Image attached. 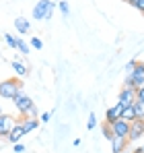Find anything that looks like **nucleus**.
Returning <instances> with one entry per match:
<instances>
[{"label":"nucleus","instance_id":"f257e3e1","mask_svg":"<svg viewBox=\"0 0 144 153\" xmlns=\"http://www.w3.org/2000/svg\"><path fill=\"white\" fill-rule=\"evenodd\" d=\"M19 91H23L21 79H6V81H0V97H2V100H10V102H12Z\"/></svg>","mask_w":144,"mask_h":153},{"label":"nucleus","instance_id":"f03ea898","mask_svg":"<svg viewBox=\"0 0 144 153\" xmlns=\"http://www.w3.org/2000/svg\"><path fill=\"white\" fill-rule=\"evenodd\" d=\"M54 8H56V4H54L51 0H39V2L33 6V19H37V21H48V19H51Z\"/></svg>","mask_w":144,"mask_h":153},{"label":"nucleus","instance_id":"7ed1b4c3","mask_svg":"<svg viewBox=\"0 0 144 153\" xmlns=\"http://www.w3.org/2000/svg\"><path fill=\"white\" fill-rule=\"evenodd\" d=\"M123 85H132L134 89H140L144 85V62H136V68H134L132 76H128Z\"/></svg>","mask_w":144,"mask_h":153},{"label":"nucleus","instance_id":"20e7f679","mask_svg":"<svg viewBox=\"0 0 144 153\" xmlns=\"http://www.w3.org/2000/svg\"><path fill=\"white\" fill-rule=\"evenodd\" d=\"M12 103H15V108L19 110V114H21V116L25 118V114H27V110H29V108L33 105V100H31L29 95H25L23 91H19V93H17V97L12 100Z\"/></svg>","mask_w":144,"mask_h":153},{"label":"nucleus","instance_id":"39448f33","mask_svg":"<svg viewBox=\"0 0 144 153\" xmlns=\"http://www.w3.org/2000/svg\"><path fill=\"white\" fill-rule=\"evenodd\" d=\"M140 137H144V120L136 118L130 122V130H128V143L130 141H138Z\"/></svg>","mask_w":144,"mask_h":153},{"label":"nucleus","instance_id":"423d86ee","mask_svg":"<svg viewBox=\"0 0 144 153\" xmlns=\"http://www.w3.org/2000/svg\"><path fill=\"white\" fill-rule=\"evenodd\" d=\"M15 124H17V118H15V116H10V114H0V137L6 139Z\"/></svg>","mask_w":144,"mask_h":153},{"label":"nucleus","instance_id":"0eeeda50","mask_svg":"<svg viewBox=\"0 0 144 153\" xmlns=\"http://www.w3.org/2000/svg\"><path fill=\"white\" fill-rule=\"evenodd\" d=\"M118 102L121 105H132V103L136 102V89L132 85H123V89L120 91V100Z\"/></svg>","mask_w":144,"mask_h":153},{"label":"nucleus","instance_id":"6e6552de","mask_svg":"<svg viewBox=\"0 0 144 153\" xmlns=\"http://www.w3.org/2000/svg\"><path fill=\"white\" fill-rule=\"evenodd\" d=\"M123 108H126V105H121L120 102L113 103L111 108H107V112H105V122H107V124H113L115 120H120V118H121V112H123Z\"/></svg>","mask_w":144,"mask_h":153},{"label":"nucleus","instance_id":"1a4fd4ad","mask_svg":"<svg viewBox=\"0 0 144 153\" xmlns=\"http://www.w3.org/2000/svg\"><path fill=\"white\" fill-rule=\"evenodd\" d=\"M111 126V132L115 134V137H126L128 139V130H130V122H126V120H115L113 124H109Z\"/></svg>","mask_w":144,"mask_h":153},{"label":"nucleus","instance_id":"9d476101","mask_svg":"<svg viewBox=\"0 0 144 153\" xmlns=\"http://www.w3.org/2000/svg\"><path fill=\"white\" fill-rule=\"evenodd\" d=\"M109 143H111V151L113 153H121V151L128 149V139H126V137H115V134H113V139H111Z\"/></svg>","mask_w":144,"mask_h":153},{"label":"nucleus","instance_id":"9b49d317","mask_svg":"<svg viewBox=\"0 0 144 153\" xmlns=\"http://www.w3.org/2000/svg\"><path fill=\"white\" fill-rule=\"evenodd\" d=\"M23 137H25V130H23V126H21V122H17V124L12 126V130L8 132V137H6V139H8V141L15 145V143H19Z\"/></svg>","mask_w":144,"mask_h":153},{"label":"nucleus","instance_id":"f8f14e48","mask_svg":"<svg viewBox=\"0 0 144 153\" xmlns=\"http://www.w3.org/2000/svg\"><path fill=\"white\" fill-rule=\"evenodd\" d=\"M15 29H17L21 35H27V33L31 31V23H29L25 17H19V19H15Z\"/></svg>","mask_w":144,"mask_h":153},{"label":"nucleus","instance_id":"ddd939ff","mask_svg":"<svg viewBox=\"0 0 144 153\" xmlns=\"http://www.w3.org/2000/svg\"><path fill=\"white\" fill-rule=\"evenodd\" d=\"M21 126H23L25 134H27V132H31V130H35V128L39 126V118H23Z\"/></svg>","mask_w":144,"mask_h":153},{"label":"nucleus","instance_id":"4468645a","mask_svg":"<svg viewBox=\"0 0 144 153\" xmlns=\"http://www.w3.org/2000/svg\"><path fill=\"white\" fill-rule=\"evenodd\" d=\"M121 120H126V122L136 120V114H134V108H132V105H126V108H123V112H121Z\"/></svg>","mask_w":144,"mask_h":153},{"label":"nucleus","instance_id":"2eb2a0df","mask_svg":"<svg viewBox=\"0 0 144 153\" xmlns=\"http://www.w3.org/2000/svg\"><path fill=\"white\" fill-rule=\"evenodd\" d=\"M132 108H134V114H136V118L144 120V102H134V103H132Z\"/></svg>","mask_w":144,"mask_h":153},{"label":"nucleus","instance_id":"dca6fc26","mask_svg":"<svg viewBox=\"0 0 144 153\" xmlns=\"http://www.w3.org/2000/svg\"><path fill=\"white\" fill-rule=\"evenodd\" d=\"M12 68L17 71V75H19V76H25L27 73H29V71H27V66H25V64H21L19 60H15V62H12Z\"/></svg>","mask_w":144,"mask_h":153},{"label":"nucleus","instance_id":"f3484780","mask_svg":"<svg viewBox=\"0 0 144 153\" xmlns=\"http://www.w3.org/2000/svg\"><path fill=\"white\" fill-rule=\"evenodd\" d=\"M136 62H138V60H130V62L123 66V75H126V79H128V76H132L134 68H136Z\"/></svg>","mask_w":144,"mask_h":153},{"label":"nucleus","instance_id":"a211bd4d","mask_svg":"<svg viewBox=\"0 0 144 153\" xmlns=\"http://www.w3.org/2000/svg\"><path fill=\"white\" fill-rule=\"evenodd\" d=\"M101 130H103V137H105L107 141H111V139H113V132H111V126H109L107 122H105V124L101 126Z\"/></svg>","mask_w":144,"mask_h":153},{"label":"nucleus","instance_id":"6ab92c4d","mask_svg":"<svg viewBox=\"0 0 144 153\" xmlns=\"http://www.w3.org/2000/svg\"><path fill=\"white\" fill-rule=\"evenodd\" d=\"M4 42H6V46H10V48H17V37H15V35H10V33H4Z\"/></svg>","mask_w":144,"mask_h":153},{"label":"nucleus","instance_id":"aec40b11","mask_svg":"<svg viewBox=\"0 0 144 153\" xmlns=\"http://www.w3.org/2000/svg\"><path fill=\"white\" fill-rule=\"evenodd\" d=\"M17 50H21L23 54H29V46H27V42H25V39H21V37L17 39Z\"/></svg>","mask_w":144,"mask_h":153},{"label":"nucleus","instance_id":"412c9836","mask_svg":"<svg viewBox=\"0 0 144 153\" xmlns=\"http://www.w3.org/2000/svg\"><path fill=\"white\" fill-rule=\"evenodd\" d=\"M31 48H35V50H41V48H43V42H41L39 37H31Z\"/></svg>","mask_w":144,"mask_h":153},{"label":"nucleus","instance_id":"4be33fe9","mask_svg":"<svg viewBox=\"0 0 144 153\" xmlns=\"http://www.w3.org/2000/svg\"><path fill=\"white\" fill-rule=\"evenodd\" d=\"M25 118H37V105L33 103L29 110H27V114H25Z\"/></svg>","mask_w":144,"mask_h":153},{"label":"nucleus","instance_id":"5701e85b","mask_svg":"<svg viewBox=\"0 0 144 153\" xmlns=\"http://www.w3.org/2000/svg\"><path fill=\"white\" fill-rule=\"evenodd\" d=\"M95 126H97V118H95V114H91V116H89V122H87V128L93 130Z\"/></svg>","mask_w":144,"mask_h":153},{"label":"nucleus","instance_id":"b1692460","mask_svg":"<svg viewBox=\"0 0 144 153\" xmlns=\"http://www.w3.org/2000/svg\"><path fill=\"white\" fill-rule=\"evenodd\" d=\"M60 10H62V15H68V13H70V6H68V2H66V0H62V2H60Z\"/></svg>","mask_w":144,"mask_h":153},{"label":"nucleus","instance_id":"393cba45","mask_svg":"<svg viewBox=\"0 0 144 153\" xmlns=\"http://www.w3.org/2000/svg\"><path fill=\"white\" fill-rule=\"evenodd\" d=\"M136 102H144V85L140 89H136Z\"/></svg>","mask_w":144,"mask_h":153},{"label":"nucleus","instance_id":"a878e982","mask_svg":"<svg viewBox=\"0 0 144 153\" xmlns=\"http://www.w3.org/2000/svg\"><path fill=\"white\" fill-rule=\"evenodd\" d=\"M37 118H39V122H48L49 118H51V114H49V112H43V114H41V116H37Z\"/></svg>","mask_w":144,"mask_h":153},{"label":"nucleus","instance_id":"bb28decb","mask_svg":"<svg viewBox=\"0 0 144 153\" xmlns=\"http://www.w3.org/2000/svg\"><path fill=\"white\" fill-rule=\"evenodd\" d=\"M134 8H138V10H140V13H142V15H144V0H138Z\"/></svg>","mask_w":144,"mask_h":153},{"label":"nucleus","instance_id":"cd10ccee","mask_svg":"<svg viewBox=\"0 0 144 153\" xmlns=\"http://www.w3.org/2000/svg\"><path fill=\"white\" fill-rule=\"evenodd\" d=\"M15 151H17V153H23V151H25V147L21 145V143H15Z\"/></svg>","mask_w":144,"mask_h":153},{"label":"nucleus","instance_id":"c85d7f7f","mask_svg":"<svg viewBox=\"0 0 144 153\" xmlns=\"http://www.w3.org/2000/svg\"><path fill=\"white\" fill-rule=\"evenodd\" d=\"M123 2H126V4H132V6H136V2H138V0H123Z\"/></svg>","mask_w":144,"mask_h":153},{"label":"nucleus","instance_id":"c756f323","mask_svg":"<svg viewBox=\"0 0 144 153\" xmlns=\"http://www.w3.org/2000/svg\"><path fill=\"white\" fill-rule=\"evenodd\" d=\"M134 153H144V151H142V149H136V151H134Z\"/></svg>","mask_w":144,"mask_h":153},{"label":"nucleus","instance_id":"7c9ffc66","mask_svg":"<svg viewBox=\"0 0 144 153\" xmlns=\"http://www.w3.org/2000/svg\"><path fill=\"white\" fill-rule=\"evenodd\" d=\"M0 114H4V112H2V108H0Z\"/></svg>","mask_w":144,"mask_h":153},{"label":"nucleus","instance_id":"2f4dec72","mask_svg":"<svg viewBox=\"0 0 144 153\" xmlns=\"http://www.w3.org/2000/svg\"><path fill=\"white\" fill-rule=\"evenodd\" d=\"M121 153H128V149H126V151H121Z\"/></svg>","mask_w":144,"mask_h":153},{"label":"nucleus","instance_id":"473e14b6","mask_svg":"<svg viewBox=\"0 0 144 153\" xmlns=\"http://www.w3.org/2000/svg\"><path fill=\"white\" fill-rule=\"evenodd\" d=\"M140 149H142V151H144V145H142V147H140Z\"/></svg>","mask_w":144,"mask_h":153}]
</instances>
